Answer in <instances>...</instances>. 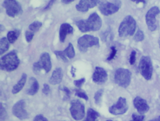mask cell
<instances>
[{"label": "cell", "mask_w": 160, "mask_h": 121, "mask_svg": "<svg viewBox=\"0 0 160 121\" xmlns=\"http://www.w3.org/2000/svg\"><path fill=\"white\" fill-rule=\"evenodd\" d=\"M30 86L27 91V93L29 95L33 96L38 92L39 90V84L38 81L34 77L30 78Z\"/></svg>", "instance_id": "cell-19"}, {"label": "cell", "mask_w": 160, "mask_h": 121, "mask_svg": "<svg viewBox=\"0 0 160 121\" xmlns=\"http://www.w3.org/2000/svg\"><path fill=\"white\" fill-rule=\"evenodd\" d=\"M132 2H136V3H143L144 4L146 3V0H131Z\"/></svg>", "instance_id": "cell-42"}, {"label": "cell", "mask_w": 160, "mask_h": 121, "mask_svg": "<svg viewBox=\"0 0 160 121\" xmlns=\"http://www.w3.org/2000/svg\"><path fill=\"white\" fill-rule=\"evenodd\" d=\"M2 6L10 17L14 18L23 13L21 4L17 0H4Z\"/></svg>", "instance_id": "cell-8"}, {"label": "cell", "mask_w": 160, "mask_h": 121, "mask_svg": "<svg viewBox=\"0 0 160 121\" xmlns=\"http://www.w3.org/2000/svg\"><path fill=\"white\" fill-rule=\"evenodd\" d=\"M132 117V119L130 121H144L145 120V116L142 114L138 115L136 113H133Z\"/></svg>", "instance_id": "cell-30"}, {"label": "cell", "mask_w": 160, "mask_h": 121, "mask_svg": "<svg viewBox=\"0 0 160 121\" xmlns=\"http://www.w3.org/2000/svg\"><path fill=\"white\" fill-rule=\"evenodd\" d=\"M57 0H50L49 2H48V4H47L46 6L45 7L44 10H48L49 9H50V8L52 7V6H53L54 3H55V2Z\"/></svg>", "instance_id": "cell-39"}, {"label": "cell", "mask_w": 160, "mask_h": 121, "mask_svg": "<svg viewBox=\"0 0 160 121\" xmlns=\"http://www.w3.org/2000/svg\"><path fill=\"white\" fill-rule=\"evenodd\" d=\"M76 70V69L74 68L73 66H72V68H71V74H72V76L73 77H75Z\"/></svg>", "instance_id": "cell-40"}, {"label": "cell", "mask_w": 160, "mask_h": 121, "mask_svg": "<svg viewBox=\"0 0 160 121\" xmlns=\"http://www.w3.org/2000/svg\"><path fill=\"white\" fill-rule=\"evenodd\" d=\"M159 8L157 6H154L151 8L146 15V21L148 29L151 31L153 32L157 29L156 17L160 13Z\"/></svg>", "instance_id": "cell-11"}, {"label": "cell", "mask_w": 160, "mask_h": 121, "mask_svg": "<svg viewBox=\"0 0 160 121\" xmlns=\"http://www.w3.org/2000/svg\"><path fill=\"white\" fill-rule=\"evenodd\" d=\"M112 121V120H107V121Z\"/></svg>", "instance_id": "cell-46"}, {"label": "cell", "mask_w": 160, "mask_h": 121, "mask_svg": "<svg viewBox=\"0 0 160 121\" xmlns=\"http://www.w3.org/2000/svg\"><path fill=\"white\" fill-rule=\"evenodd\" d=\"M19 35L16 32L11 31L7 34V39L11 44H13L17 41Z\"/></svg>", "instance_id": "cell-24"}, {"label": "cell", "mask_w": 160, "mask_h": 121, "mask_svg": "<svg viewBox=\"0 0 160 121\" xmlns=\"http://www.w3.org/2000/svg\"><path fill=\"white\" fill-rule=\"evenodd\" d=\"M99 45V38L89 34H85L78 40V47L82 52H87L88 48Z\"/></svg>", "instance_id": "cell-7"}, {"label": "cell", "mask_w": 160, "mask_h": 121, "mask_svg": "<svg viewBox=\"0 0 160 121\" xmlns=\"http://www.w3.org/2000/svg\"><path fill=\"white\" fill-rule=\"evenodd\" d=\"M158 43H159V47H160V37L159 38V41H158Z\"/></svg>", "instance_id": "cell-45"}, {"label": "cell", "mask_w": 160, "mask_h": 121, "mask_svg": "<svg viewBox=\"0 0 160 121\" xmlns=\"http://www.w3.org/2000/svg\"><path fill=\"white\" fill-rule=\"evenodd\" d=\"M63 73L62 68L61 67L56 68L52 73L51 78L49 79V83L52 85L59 84L63 78Z\"/></svg>", "instance_id": "cell-18"}, {"label": "cell", "mask_w": 160, "mask_h": 121, "mask_svg": "<svg viewBox=\"0 0 160 121\" xmlns=\"http://www.w3.org/2000/svg\"><path fill=\"white\" fill-rule=\"evenodd\" d=\"M133 105L140 114H145L149 110V107L147 101L139 96L136 97L134 99Z\"/></svg>", "instance_id": "cell-16"}, {"label": "cell", "mask_w": 160, "mask_h": 121, "mask_svg": "<svg viewBox=\"0 0 160 121\" xmlns=\"http://www.w3.org/2000/svg\"><path fill=\"white\" fill-rule=\"evenodd\" d=\"M26 102L23 99L19 100L15 104L12 108V113L16 117L20 120H25L29 117L28 112L25 109Z\"/></svg>", "instance_id": "cell-12"}, {"label": "cell", "mask_w": 160, "mask_h": 121, "mask_svg": "<svg viewBox=\"0 0 160 121\" xmlns=\"http://www.w3.org/2000/svg\"><path fill=\"white\" fill-rule=\"evenodd\" d=\"M61 90L62 91V92H64L65 93V95H66V97L67 99H69L70 98V96H71V92L69 88L67 87H65V86H63L62 88H61Z\"/></svg>", "instance_id": "cell-36"}, {"label": "cell", "mask_w": 160, "mask_h": 121, "mask_svg": "<svg viewBox=\"0 0 160 121\" xmlns=\"http://www.w3.org/2000/svg\"><path fill=\"white\" fill-rule=\"evenodd\" d=\"M33 121H48V120L42 114H38L35 116Z\"/></svg>", "instance_id": "cell-37"}, {"label": "cell", "mask_w": 160, "mask_h": 121, "mask_svg": "<svg viewBox=\"0 0 160 121\" xmlns=\"http://www.w3.org/2000/svg\"><path fill=\"white\" fill-rule=\"evenodd\" d=\"M7 116V112L1 103L0 105V121H5Z\"/></svg>", "instance_id": "cell-27"}, {"label": "cell", "mask_w": 160, "mask_h": 121, "mask_svg": "<svg viewBox=\"0 0 160 121\" xmlns=\"http://www.w3.org/2000/svg\"><path fill=\"white\" fill-rule=\"evenodd\" d=\"M34 34L32 32L29 31H27L26 32V39L28 43H30L31 42L32 40L33 39L34 36Z\"/></svg>", "instance_id": "cell-34"}, {"label": "cell", "mask_w": 160, "mask_h": 121, "mask_svg": "<svg viewBox=\"0 0 160 121\" xmlns=\"http://www.w3.org/2000/svg\"><path fill=\"white\" fill-rule=\"evenodd\" d=\"M75 96L80 97V98H83L86 100H88V97L87 94L85 92H82L80 90H77L76 92Z\"/></svg>", "instance_id": "cell-31"}, {"label": "cell", "mask_w": 160, "mask_h": 121, "mask_svg": "<svg viewBox=\"0 0 160 121\" xmlns=\"http://www.w3.org/2000/svg\"><path fill=\"white\" fill-rule=\"evenodd\" d=\"M52 68L51 58L50 55L47 52L43 53L40 57V60L33 65V71L35 74L38 75L42 69H43L46 73L50 72Z\"/></svg>", "instance_id": "cell-5"}, {"label": "cell", "mask_w": 160, "mask_h": 121, "mask_svg": "<svg viewBox=\"0 0 160 121\" xmlns=\"http://www.w3.org/2000/svg\"><path fill=\"white\" fill-rule=\"evenodd\" d=\"M138 69L143 77L147 80H150L151 79L153 70L151 58L148 56H142L139 61Z\"/></svg>", "instance_id": "cell-6"}, {"label": "cell", "mask_w": 160, "mask_h": 121, "mask_svg": "<svg viewBox=\"0 0 160 121\" xmlns=\"http://www.w3.org/2000/svg\"><path fill=\"white\" fill-rule=\"evenodd\" d=\"M111 52L110 53L109 57L107 58V60L108 61H110L114 59V57L116 56V53H117V50H116V47L114 46H112L111 47Z\"/></svg>", "instance_id": "cell-35"}, {"label": "cell", "mask_w": 160, "mask_h": 121, "mask_svg": "<svg viewBox=\"0 0 160 121\" xmlns=\"http://www.w3.org/2000/svg\"><path fill=\"white\" fill-rule=\"evenodd\" d=\"M85 82H86V79L85 78H83L80 79L76 80L74 81V84L75 86L79 88L83 85Z\"/></svg>", "instance_id": "cell-32"}, {"label": "cell", "mask_w": 160, "mask_h": 121, "mask_svg": "<svg viewBox=\"0 0 160 121\" xmlns=\"http://www.w3.org/2000/svg\"><path fill=\"white\" fill-rule=\"evenodd\" d=\"M50 91V87L49 85L47 83H44L43 85V88L42 89V92L46 95H48Z\"/></svg>", "instance_id": "cell-38"}, {"label": "cell", "mask_w": 160, "mask_h": 121, "mask_svg": "<svg viewBox=\"0 0 160 121\" xmlns=\"http://www.w3.org/2000/svg\"><path fill=\"white\" fill-rule=\"evenodd\" d=\"M99 3L100 0H80L79 3L76 6V8L79 12L86 13L90 9L97 6Z\"/></svg>", "instance_id": "cell-15"}, {"label": "cell", "mask_w": 160, "mask_h": 121, "mask_svg": "<svg viewBox=\"0 0 160 121\" xmlns=\"http://www.w3.org/2000/svg\"><path fill=\"white\" fill-rule=\"evenodd\" d=\"M64 54L66 57H68L70 59H72L74 58L75 56V51L72 44L69 43V45L65 49V50H63Z\"/></svg>", "instance_id": "cell-23"}, {"label": "cell", "mask_w": 160, "mask_h": 121, "mask_svg": "<svg viewBox=\"0 0 160 121\" xmlns=\"http://www.w3.org/2000/svg\"><path fill=\"white\" fill-rule=\"evenodd\" d=\"M100 114L92 108H89L87 112V117L83 121H98V117H100Z\"/></svg>", "instance_id": "cell-21"}, {"label": "cell", "mask_w": 160, "mask_h": 121, "mask_svg": "<svg viewBox=\"0 0 160 121\" xmlns=\"http://www.w3.org/2000/svg\"><path fill=\"white\" fill-rule=\"evenodd\" d=\"M73 32V28L68 23H63L62 24L60 28V41L62 43L65 42L66 36L69 34H72Z\"/></svg>", "instance_id": "cell-17"}, {"label": "cell", "mask_w": 160, "mask_h": 121, "mask_svg": "<svg viewBox=\"0 0 160 121\" xmlns=\"http://www.w3.org/2000/svg\"><path fill=\"white\" fill-rule=\"evenodd\" d=\"M27 80V75L25 73H23L22 74V76L20 80L17 82L16 84L13 87L12 90V93L13 94L18 93L20 92L24 88V86L26 84V82Z\"/></svg>", "instance_id": "cell-20"}, {"label": "cell", "mask_w": 160, "mask_h": 121, "mask_svg": "<svg viewBox=\"0 0 160 121\" xmlns=\"http://www.w3.org/2000/svg\"><path fill=\"white\" fill-rule=\"evenodd\" d=\"M108 74L104 69L96 66L92 76V79L94 83L102 84L106 82L108 80Z\"/></svg>", "instance_id": "cell-14"}, {"label": "cell", "mask_w": 160, "mask_h": 121, "mask_svg": "<svg viewBox=\"0 0 160 121\" xmlns=\"http://www.w3.org/2000/svg\"><path fill=\"white\" fill-rule=\"evenodd\" d=\"M20 60L16 50H12L4 55L0 60L1 69L7 72H12L19 66Z\"/></svg>", "instance_id": "cell-2"}, {"label": "cell", "mask_w": 160, "mask_h": 121, "mask_svg": "<svg viewBox=\"0 0 160 121\" xmlns=\"http://www.w3.org/2000/svg\"><path fill=\"white\" fill-rule=\"evenodd\" d=\"M136 56V52L135 50H132L130 55V60H129V62L131 65H133L135 63Z\"/></svg>", "instance_id": "cell-33"}, {"label": "cell", "mask_w": 160, "mask_h": 121, "mask_svg": "<svg viewBox=\"0 0 160 121\" xmlns=\"http://www.w3.org/2000/svg\"><path fill=\"white\" fill-rule=\"evenodd\" d=\"M131 77L132 73L130 70L125 68H120L115 72L114 80L119 86L126 88L130 85Z\"/></svg>", "instance_id": "cell-4"}, {"label": "cell", "mask_w": 160, "mask_h": 121, "mask_svg": "<svg viewBox=\"0 0 160 121\" xmlns=\"http://www.w3.org/2000/svg\"><path fill=\"white\" fill-rule=\"evenodd\" d=\"M0 30L1 32L3 31L4 30V27L2 25H1V28H0Z\"/></svg>", "instance_id": "cell-44"}, {"label": "cell", "mask_w": 160, "mask_h": 121, "mask_svg": "<svg viewBox=\"0 0 160 121\" xmlns=\"http://www.w3.org/2000/svg\"><path fill=\"white\" fill-rule=\"evenodd\" d=\"M42 24L39 21H34L29 26V29L32 32H36L42 27Z\"/></svg>", "instance_id": "cell-25"}, {"label": "cell", "mask_w": 160, "mask_h": 121, "mask_svg": "<svg viewBox=\"0 0 160 121\" xmlns=\"http://www.w3.org/2000/svg\"><path fill=\"white\" fill-rule=\"evenodd\" d=\"M103 92V89H101L95 92V94H94V99L95 100V104L97 105H98L101 103Z\"/></svg>", "instance_id": "cell-26"}, {"label": "cell", "mask_w": 160, "mask_h": 121, "mask_svg": "<svg viewBox=\"0 0 160 121\" xmlns=\"http://www.w3.org/2000/svg\"><path fill=\"white\" fill-rule=\"evenodd\" d=\"M54 53L56 54V56L58 58H60L64 62H68V60L66 58V55L64 54L63 51H54Z\"/></svg>", "instance_id": "cell-29"}, {"label": "cell", "mask_w": 160, "mask_h": 121, "mask_svg": "<svg viewBox=\"0 0 160 121\" xmlns=\"http://www.w3.org/2000/svg\"><path fill=\"white\" fill-rule=\"evenodd\" d=\"M149 121H160V116H158L156 118L152 119V120H150Z\"/></svg>", "instance_id": "cell-43"}, {"label": "cell", "mask_w": 160, "mask_h": 121, "mask_svg": "<svg viewBox=\"0 0 160 121\" xmlns=\"http://www.w3.org/2000/svg\"><path fill=\"white\" fill-rule=\"evenodd\" d=\"M129 108L127 101L125 98L120 97L117 103L108 109L109 112L113 115H121L125 113Z\"/></svg>", "instance_id": "cell-10"}, {"label": "cell", "mask_w": 160, "mask_h": 121, "mask_svg": "<svg viewBox=\"0 0 160 121\" xmlns=\"http://www.w3.org/2000/svg\"><path fill=\"white\" fill-rule=\"evenodd\" d=\"M136 29V22L131 16H127L122 20L118 29L120 37L132 36Z\"/></svg>", "instance_id": "cell-3"}, {"label": "cell", "mask_w": 160, "mask_h": 121, "mask_svg": "<svg viewBox=\"0 0 160 121\" xmlns=\"http://www.w3.org/2000/svg\"><path fill=\"white\" fill-rule=\"evenodd\" d=\"M134 39L136 42H141L144 39V34L143 32L140 30H138L136 33Z\"/></svg>", "instance_id": "cell-28"}, {"label": "cell", "mask_w": 160, "mask_h": 121, "mask_svg": "<svg viewBox=\"0 0 160 121\" xmlns=\"http://www.w3.org/2000/svg\"><path fill=\"white\" fill-rule=\"evenodd\" d=\"M76 25L82 33L97 31L102 26V20L98 14L94 13L91 14L88 18L76 22Z\"/></svg>", "instance_id": "cell-1"}, {"label": "cell", "mask_w": 160, "mask_h": 121, "mask_svg": "<svg viewBox=\"0 0 160 121\" xmlns=\"http://www.w3.org/2000/svg\"><path fill=\"white\" fill-rule=\"evenodd\" d=\"M9 41L6 37H3L0 41V54L2 55L9 50Z\"/></svg>", "instance_id": "cell-22"}, {"label": "cell", "mask_w": 160, "mask_h": 121, "mask_svg": "<svg viewBox=\"0 0 160 121\" xmlns=\"http://www.w3.org/2000/svg\"><path fill=\"white\" fill-rule=\"evenodd\" d=\"M70 110L72 117L76 121L82 120L86 113L85 105L78 99L73 100L71 102Z\"/></svg>", "instance_id": "cell-9"}, {"label": "cell", "mask_w": 160, "mask_h": 121, "mask_svg": "<svg viewBox=\"0 0 160 121\" xmlns=\"http://www.w3.org/2000/svg\"><path fill=\"white\" fill-rule=\"evenodd\" d=\"M75 0H62V3H64V4H68L72 3Z\"/></svg>", "instance_id": "cell-41"}, {"label": "cell", "mask_w": 160, "mask_h": 121, "mask_svg": "<svg viewBox=\"0 0 160 121\" xmlns=\"http://www.w3.org/2000/svg\"><path fill=\"white\" fill-rule=\"evenodd\" d=\"M118 3L115 4L107 1H103L100 3L99 9L101 13L104 15H110L118 11L120 5H119V3Z\"/></svg>", "instance_id": "cell-13"}]
</instances>
